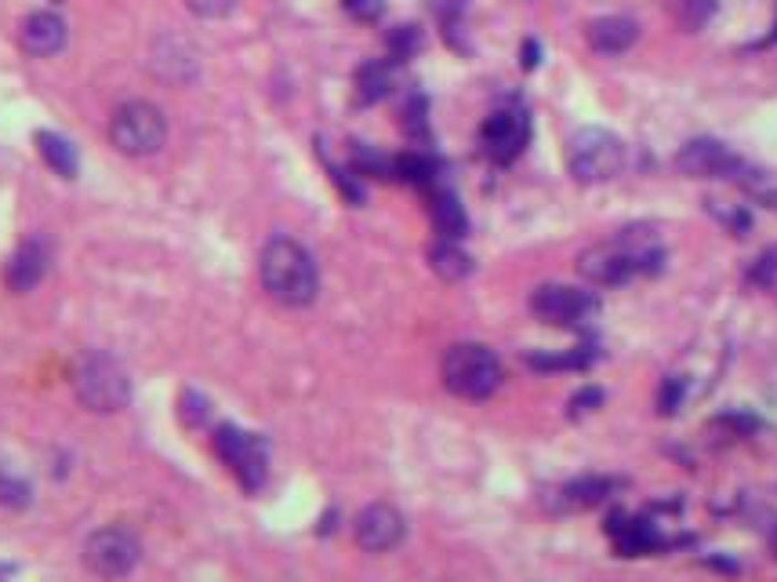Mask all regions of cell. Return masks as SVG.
Returning a JSON list of instances; mask_svg holds the SVG:
<instances>
[{"instance_id": "cell-1", "label": "cell", "mask_w": 777, "mask_h": 582, "mask_svg": "<svg viewBox=\"0 0 777 582\" xmlns=\"http://www.w3.org/2000/svg\"><path fill=\"white\" fill-rule=\"evenodd\" d=\"M661 263H666V247H661L658 230L650 226L618 230L610 241H599L578 255L582 277L588 284H599V288H618L632 277L658 274Z\"/></svg>"}, {"instance_id": "cell-2", "label": "cell", "mask_w": 777, "mask_h": 582, "mask_svg": "<svg viewBox=\"0 0 777 582\" xmlns=\"http://www.w3.org/2000/svg\"><path fill=\"white\" fill-rule=\"evenodd\" d=\"M258 274H262V284H266L269 299H277L280 306H291V309L309 306L320 292L317 263H312V255L291 237H273L262 247Z\"/></svg>"}, {"instance_id": "cell-3", "label": "cell", "mask_w": 777, "mask_h": 582, "mask_svg": "<svg viewBox=\"0 0 777 582\" xmlns=\"http://www.w3.org/2000/svg\"><path fill=\"white\" fill-rule=\"evenodd\" d=\"M444 387L461 401H487L501 387L505 371L491 346L483 342H458L444 353L440 364Z\"/></svg>"}, {"instance_id": "cell-4", "label": "cell", "mask_w": 777, "mask_h": 582, "mask_svg": "<svg viewBox=\"0 0 777 582\" xmlns=\"http://www.w3.org/2000/svg\"><path fill=\"white\" fill-rule=\"evenodd\" d=\"M625 142L607 128H578L567 139V168L582 186L610 182L625 171Z\"/></svg>"}, {"instance_id": "cell-5", "label": "cell", "mask_w": 777, "mask_h": 582, "mask_svg": "<svg viewBox=\"0 0 777 582\" xmlns=\"http://www.w3.org/2000/svg\"><path fill=\"white\" fill-rule=\"evenodd\" d=\"M73 390L77 401L92 412H120L131 401V379L109 353H84L73 368Z\"/></svg>"}, {"instance_id": "cell-6", "label": "cell", "mask_w": 777, "mask_h": 582, "mask_svg": "<svg viewBox=\"0 0 777 582\" xmlns=\"http://www.w3.org/2000/svg\"><path fill=\"white\" fill-rule=\"evenodd\" d=\"M168 139V120L153 103H124L109 120V142L128 157L157 154Z\"/></svg>"}, {"instance_id": "cell-7", "label": "cell", "mask_w": 777, "mask_h": 582, "mask_svg": "<svg viewBox=\"0 0 777 582\" xmlns=\"http://www.w3.org/2000/svg\"><path fill=\"white\" fill-rule=\"evenodd\" d=\"M215 452H219V459L230 466V474L241 480L244 491H258L266 485L269 452H266V441L255 437V433H244L241 426L222 423L215 430Z\"/></svg>"}, {"instance_id": "cell-8", "label": "cell", "mask_w": 777, "mask_h": 582, "mask_svg": "<svg viewBox=\"0 0 777 582\" xmlns=\"http://www.w3.org/2000/svg\"><path fill=\"white\" fill-rule=\"evenodd\" d=\"M139 557H142L139 539H135L131 531L120 528V525L98 528L84 542V568L92 575L109 579V582L131 575L135 564H139Z\"/></svg>"}, {"instance_id": "cell-9", "label": "cell", "mask_w": 777, "mask_h": 582, "mask_svg": "<svg viewBox=\"0 0 777 582\" xmlns=\"http://www.w3.org/2000/svg\"><path fill=\"white\" fill-rule=\"evenodd\" d=\"M531 309L537 320L556 328H588L599 314V299L593 292L571 288V284H542L531 295Z\"/></svg>"}, {"instance_id": "cell-10", "label": "cell", "mask_w": 777, "mask_h": 582, "mask_svg": "<svg viewBox=\"0 0 777 582\" xmlns=\"http://www.w3.org/2000/svg\"><path fill=\"white\" fill-rule=\"evenodd\" d=\"M531 142V117L523 109H498L480 124V150L494 165H512Z\"/></svg>"}, {"instance_id": "cell-11", "label": "cell", "mask_w": 777, "mask_h": 582, "mask_svg": "<svg viewBox=\"0 0 777 582\" xmlns=\"http://www.w3.org/2000/svg\"><path fill=\"white\" fill-rule=\"evenodd\" d=\"M675 168L686 179H737L745 171V160L720 139H691L675 154Z\"/></svg>"}, {"instance_id": "cell-12", "label": "cell", "mask_w": 777, "mask_h": 582, "mask_svg": "<svg viewBox=\"0 0 777 582\" xmlns=\"http://www.w3.org/2000/svg\"><path fill=\"white\" fill-rule=\"evenodd\" d=\"M353 536H356V547L368 550V553H385L404 542L407 536V521L396 506L388 502H371L363 506L353 521Z\"/></svg>"}, {"instance_id": "cell-13", "label": "cell", "mask_w": 777, "mask_h": 582, "mask_svg": "<svg viewBox=\"0 0 777 582\" xmlns=\"http://www.w3.org/2000/svg\"><path fill=\"white\" fill-rule=\"evenodd\" d=\"M19 44H22V52H30L36 59L58 55L62 47H66V22H62L55 11H33V15L22 19Z\"/></svg>"}, {"instance_id": "cell-14", "label": "cell", "mask_w": 777, "mask_h": 582, "mask_svg": "<svg viewBox=\"0 0 777 582\" xmlns=\"http://www.w3.org/2000/svg\"><path fill=\"white\" fill-rule=\"evenodd\" d=\"M44 274H47V247L41 241H26V244H19L15 255L8 258L4 284L15 295H26L44 281Z\"/></svg>"}, {"instance_id": "cell-15", "label": "cell", "mask_w": 777, "mask_h": 582, "mask_svg": "<svg viewBox=\"0 0 777 582\" xmlns=\"http://www.w3.org/2000/svg\"><path fill=\"white\" fill-rule=\"evenodd\" d=\"M639 36V27L632 19H621V15H604L596 22H588V44L596 47L599 55H621L629 52Z\"/></svg>"}, {"instance_id": "cell-16", "label": "cell", "mask_w": 777, "mask_h": 582, "mask_svg": "<svg viewBox=\"0 0 777 582\" xmlns=\"http://www.w3.org/2000/svg\"><path fill=\"white\" fill-rule=\"evenodd\" d=\"M429 219H433V230L440 233V241H461L469 233L466 208H461V201L450 190L429 193Z\"/></svg>"}, {"instance_id": "cell-17", "label": "cell", "mask_w": 777, "mask_h": 582, "mask_svg": "<svg viewBox=\"0 0 777 582\" xmlns=\"http://www.w3.org/2000/svg\"><path fill=\"white\" fill-rule=\"evenodd\" d=\"M607 531L614 536V547H618L621 557H643V553L661 547L658 531L650 528L647 521H639V517H629V521H621V517H610Z\"/></svg>"}, {"instance_id": "cell-18", "label": "cell", "mask_w": 777, "mask_h": 582, "mask_svg": "<svg viewBox=\"0 0 777 582\" xmlns=\"http://www.w3.org/2000/svg\"><path fill=\"white\" fill-rule=\"evenodd\" d=\"M36 150H41L44 157V165L55 171V176L62 179H73L77 176V150H73V142L66 139V135H58V131H36Z\"/></svg>"}, {"instance_id": "cell-19", "label": "cell", "mask_w": 777, "mask_h": 582, "mask_svg": "<svg viewBox=\"0 0 777 582\" xmlns=\"http://www.w3.org/2000/svg\"><path fill=\"white\" fill-rule=\"evenodd\" d=\"M610 491H614L610 477H578V480H571V485H563L560 499H563V510H593Z\"/></svg>"}, {"instance_id": "cell-20", "label": "cell", "mask_w": 777, "mask_h": 582, "mask_svg": "<svg viewBox=\"0 0 777 582\" xmlns=\"http://www.w3.org/2000/svg\"><path fill=\"white\" fill-rule=\"evenodd\" d=\"M429 266L440 274L444 281H466L472 274V258L461 252L455 241H440L429 247Z\"/></svg>"}, {"instance_id": "cell-21", "label": "cell", "mask_w": 777, "mask_h": 582, "mask_svg": "<svg viewBox=\"0 0 777 582\" xmlns=\"http://www.w3.org/2000/svg\"><path fill=\"white\" fill-rule=\"evenodd\" d=\"M388 84H393V77H388V62H363V66L356 70V103L360 106H371V103H379V98L388 95Z\"/></svg>"}, {"instance_id": "cell-22", "label": "cell", "mask_w": 777, "mask_h": 582, "mask_svg": "<svg viewBox=\"0 0 777 582\" xmlns=\"http://www.w3.org/2000/svg\"><path fill=\"white\" fill-rule=\"evenodd\" d=\"M672 19L680 22L683 30H701L705 22L716 15V0H669Z\"/></svg>"}, {"instance_id": "cell-23", "label": "cell", "mask_w": 777, "mask_h": 582, "mask_svg": "<svg viewBox=\"0 0 777 582\" xmlns=\"http://www.w3.org/2000/svg\"><path fill=\"white\" fill-rule=\"evenodd\" d=\"M393 176L404 179V182H415V186H433L436 160L425 157V154H404V157L393 160Z\"/></svg>"}, {"instance_id": "cell-24", "label": "cell", "mask_w": 777, "mask_h": 582, "mask_svg": "<svg viewBox=\"0 0 777 582\" xmlns=\"http://www.w3.org/2000/svg\"><path fill=\"white\" fill-rule=\"evenodd\" d=\"M30 499H33V491L26 480L0 466V506H4V510H22V506H30Z\"/></svg>"}, {"instance_id": "cell-25", "label": "cell", "mask_w": 777, "mask_h": 582, "mask_svg": "<svg viewBox=\"0 0 777 582\" xmlns=\"http://www.w3.org/2000/svg\"><path fill=\"white\" fill-rule=\"evenodd\" d=\"M709 212L716 215L720 222L731 233H737V237H745V233L752 230V215L745 212L742 204H726V201H709Z\"/></svg>"}, {"instance_id": "cell-26", "label": "cell", "mask_w": 777, "mask_h": 582, "mask_svg": "<svg viewBox=\"0 0 777 582\" xmlns=\"http://www.w3.org/2000/svg\"><path fill=\"white\" fill-rule=\"evenodd\" d=\"M588 361H593V350H571V353H563V357H545V353H531L528 357V364L537 368V371H556V368H585Z\"/></svg>"}, {"instance_id": "cell-27", "label": "cell", "mask_w": 777, "mask_h": 582, "mask_svg": "<svg viewBox=\"0 0 777 582\" xmlns=\"http://www.w3.org/2000/svg\"><path fill=\"white\" fill-rule=\"evenodd\" d=\"M353 165H356V171H368V176H382V179L393 176V160L374 154V150H363V146L353 150Z\"/></svg>"}, {"instance_id": "cell-28", "label": "cell", "mask_w": 777, "mask_h": 582, "mask_svg": "<svg viewBox=\"0 0 777 582\" xmlns=\"http://www.w3.org/2000/svg\"><path fill=\"white\" fill-rule=\"evenodd\" d=\"M683 393H686V382H683V379L669 375L666 382H661V393H658V408H661V415H675V408H680Z\"/></svg>"}, {"instance_id": "cell-29", "label": "cell", "mask_w": 777, "mask_h": 582, "mask_svg": "<svg viewBox=\"0 0 777 582\" xmlns=\"http://www.w3.org/2000/svg\"><path fill=\"white\" fill-rule=\"evenodd\" d=\"M185 4L200 19H225L236 8V0H185Z\"/></svg>"}, {"instance_id": "cell-30", "label": "cell", "mask_w": 777, "mask_h": 582, "mask_svg": "<svg viewBox=\"0 0 777 582\" xmlns=\"http://www.w3.org/2000/svg\"><path fill=\"white\" fill-rule=\"evenodd\" d=\"M345 11L360 22H374L385 11V0H342Z\"/></svg>"}, {"instance_id": "cell-31", "label": "cell", "mask_w": 777, "mask_h": 582, "mask_svg": "<svg viewBox=\"0 0 777 582\" xmlns=\"http://www.w3.org/2000/svg\"><path fill=\"white\" fill-rule=\"evenodd\" d=\"M604 404V390H582V393H574L571 398V415L578 419V415H585V412H593V408H599Z\"/></svg>"}, {"instance_id": "cell-32", "label": "cell", "mask_w": 777, "mask_h": 582, "mask_svg": "<svg viewBox=\"0 0 777 582\" xmlns=\"http://www.w3.org/2000/svg\"><path fill=\"white\" fill-rule=\"evenodd\" d=\"M182 419L190 426L204 423V419H207V401L200 398V393H185V398H182Z\"/></svg>"}, {"instance_id": "cell-33", "label": "cell", "mask_w": 777, "mask_h": 582, "mask_svg": "<svg viewBox=\"0 0 777 582\" xmlns=\"http://www.w3.org/2000/svg\"><path fill=\"white\" fill-rule=\"evenodd\" d=\"M388 44H393V59H407L418 47V33L411 27H404V30H396L393 36H388Z\"/></svg>"}, {"instance_id": "cell-34", "label": "cell", "mask_w": 777, "mask_h": 582, "mask_svg": "<svg viewBox=\"0 0 777 582\" xmlns=\"http://www.w3.org/2000/svg\"><path fill=\"white\" fill-rule=\"evenodd\" d=\"M407 131L411 135H425V98L422 95H415L411 98V106H407Z\"/></svg>"}, {"instance_id": "cell-35", "label": "cell", "mask_w": 777, "mask_h": 582, "mask_svg": "<svg viewBox=\"0 0 777 582\" xmlns=\"http://www.w3.org/2000/svg\"><path fill=\"white\" fill-rule=\"evenodd\" d=\"M770 274H777V252H767V255L759 258V269H752V281H763V284H767Z\"/></svg>"}, {"instance_id": "cell-36", "label": "cell", "mask_w": 777, "mask_h": 582, "mask_svg": "<svg viewBox=\"0 0 777 582\" xmlns=\"http://www.w3.org/2000/svg\"><path fill=\"white\" fill-rule=\"evenodd\" d=\"M537 55H542V47H537V41H528V44H523V70H534V66H537Z\"/></svg>"}, {"instance_id": "cell-37", "label": "cell", "mask_w": 777, "mask_h": 582, "mask_svg": "<svg viewBox=\"0 0 777 582\" xmlns=\"http://www.w3.org/2000/svg\"><path fill=\"white\" fill-rule=\"evenodd\" d=\"M461 4H466V0H436V8L440 11H458Z\"/></svg>"}, {"instance_id": "cell-38", "label": "cell", "mask_w": 777, "mask_h": 582, "mask_svg": "<svg viewBox=\"0 0 777 582\" xmlns=\"http://www.w3.org/2000/svg\"><path fill=\"white\" fill-rule=\"evenodd\" d=\"M55 4H62V0H55Z\"/></svg>"}]
</instances>
